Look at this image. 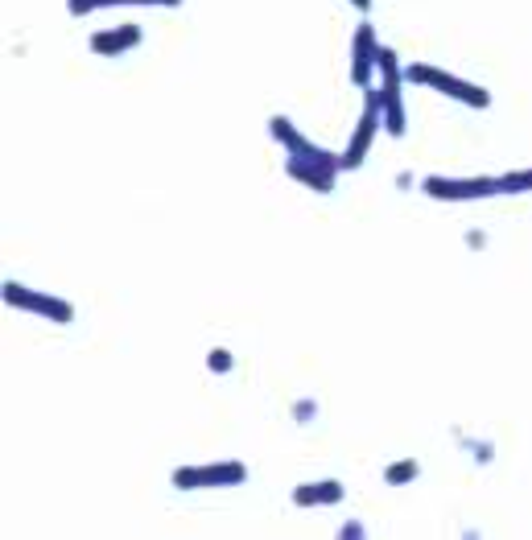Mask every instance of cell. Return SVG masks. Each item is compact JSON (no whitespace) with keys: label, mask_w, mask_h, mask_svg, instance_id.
<instances>
[{"label":"cell","mask_w":532,"mask_h":540,"mask_svg":"<svg viewBox=\"0 0 532 540\" xmlns=\"http://www.w3.org/2000/svg\"><path fill=\"white\" fill-rule=\"evenodd\" d=\"M405 75L413 87H429V91H438L446 99H454V104H467V108H491V91L471 83V79H458L450 71H442V66H429V62H409L405 66Z\"/></svg>","instance_id":"obj_1"},{"label":"cell","mask_w":532,"mask_h":540,"mask_svg":"<svg viewBox=\"0 0 532 540\" xmlns=\"http://www.w3.org/2000/svg\"><path fill=\"white\" fill-rule=\"evenodd\" d=\"M380 104H384V132L388 137H405V128H409V120H405V62L396 58V50H380Z\"/></svg>","instance_id":"obj_2"},{"label":"cell","mask_w":532,"mask_h":540,"mask_svg":"<svg viewBox=\"0 0 532 540\" xmlns=\"http://www.w3.org/2000/svg\"><path fill=\"white\" fill-rule=\"evenodd\" d=\"M170 483L178 491H219V487H244L248 483V466L227 458V462H211V466H178Z\"/></svg>","instance_id":"obj_3"},{"label":"cell","mask_w":532,"mask_h":540,"mask_svg":"<svg viewBox=\"0 0 532 540\" xmlns=\"http://www.w3.org/2000/svg\"><path fill=\"white\" fill-rule=\"evenodd\" d=\"M380 128H384V104H380V91L368 87V91H363V116H359L351 141H347V149H343V165H347V170H359V165L368 161L372 141L380 137Z\"/></svg>","instance_id":"obj_4"},{"label":"cell","mask_w":532,"mask_h":540,"mask_svg":"<svg viewBox=\"0 0 532 540\" xmlns=\"http://www.w3.org/2000/svg\"><path fill=\"white\" fill-rule=\"evenodd\" d=\"M269 137H273L289 157H302V161H310V165H326V170H335V174H343V170H347L339 153H330V149L314 145L310 137H302V132H297V124H293L289 116H273V120H269Z\"/></svg>","instance_id":"obj_5"},{"label":"cell","mask_w":532,"mask_h":540,"mask_svg":"<svg viewBox=\"0 0 532 540\" xmlns=\"http://www.w3.org/2000/svg\"><path fill=\"white\" fill-rule=\"evenodd\" d=\"M5 306L25 310V314H42V318L54 322V326L75 322V306H71V301L50 297V293H38V289L21 285V281H5Z\"/></svg>","instance_id":"obj_6"},{"label":"cell","mask_w":532,"mask_h":540,"mask_svg":"<svg viewBox=\"0 0 532 540\" xmlns=\"http://www.w3.org/2000/svg\"><path fill=\"white\" fill-rule=\"evenodd\" d=\"M429 198L438 202H479V198H495L504 194V178H425L421 186Z\"/></svg>","instance_id":"obj_7"},{"label":"cell","mask_w":532,"mask_h":540,"mask_svg":"<svg viewBox=\"0 0 532 540\" xmlns=\"http://www.w3.org/2000/svg\"><path fill=\"white\" fill-rule=\"evenodd\" d=\"M380 38H376V25L372 21H359L355 25V38H351V83L368 91L372 75L380 71Z\"/></svg>","instance_id":"obj_8"},{"label":"cell","mask_w":532,"mask_h":540,"mask_svg":"<svg viewBox=\"0 0 532 540\" xmlns=\"http://www.w3.org/2000/svg\"><path fill=\"white\" fill-rule=\"evenodd\" d=\"M141 42H145V29L141 25H116V29H95L91 33V50L104 54V58H120L132 46H141Z\"/></svg>","instance_id":"obj_9"},{"label":"cell","mask_w":532,"mask_h":540,"mask_svg":"<svg viewBox=\"0 0 532 540\" xmlns=\"http://www.w3.org/2000/svg\"><path fill=\"white\" fill-rule=\"evenodd\" d=\"M297 508H330V503H343L347 487L339 479H318V483H297L289 495Z\"/></svg>","instance_id":"obj_10"},{"label":"cell","mask_w":532,"mask_h":540,"mask_svg":"<svg viewBox=\"0 0 532 540\" xmlns=\"http://www.w3.org/2000/svg\"><path fill=\"white\" fill-rule=\"evenodd\" d=\"M285 174L293 178V182H302V186H310L314 194H330L335 190V170H326V165H310V161H302V157H285Z\"/></svg>","instance_id":"obj_11"},{"label":"cell","mask_w":532,"mask_h":540,"mask_svg":"<svg viewBox=\"0 0 532 540\" xmlns=\"http://www.w3.org/2000/svg\"><path fill=\"white\" fill-rule=\"evenodd\" d=\"M137 5H149V9H178L182 0H66V13L71 17H91L99 9H137Z\"/></svg>","instance_id":"obj_12"},{"label":"cell","mask_w":532,"mask_h":540,"mask_svg":"<svg viewBox=\"0 0 532 540\" xmlns=\"http://www.w3.org/2000/svg\"><path fill=\"white\" fill-rule=\"evenodd\" d=\"M421 475V462L417 458H401V462H392L388 470H384V483L388 487H405V483H413Z\"/></svg>","instance_id":"obj_13"},{"label":"cell","mask_w":532,"mask_h":540,"mask_svg":"<svg viewBox=\"0 0 532 540\" xmlns=\"http://www.w3.org/2000/svg\"><path fill=\"white\" fill-rule=\"evenodd\" d=\"M504 178V194H528L532 190V170H512V174H500Z\"/></svg>","instance_id":"obj_14"},{"label":"cell","mask_w":532,"mask_h":540,"mask_svg":"<svg viewBox=\"0 0 532 540\" xmlns=\"http://www.w3.org/2000/svg\"><path fill=\"white\" fill-rule=\"evenodd\" d=\"M231 363H236V359H231V351H223V347H215V351L207 355V367H211V371H231Z\"/></svg>","instance_id":"obj_15"},{"label":"cell","mask_w":532,"mask_h":540,"mask_svg":"<svg viewBox=\"0 0 532 540\" xmlns=\"http://www.w3.org/2000/svg\"><path fill=\"white\" fill-rule=\"evenodd\" d=\"M351 5H355V13H363V17L372 13V0H351Z\"/></svg>","instance_id":"obj_16"}]
</instances>
